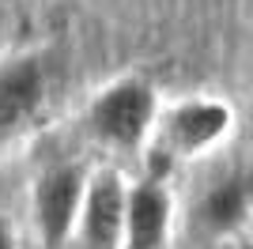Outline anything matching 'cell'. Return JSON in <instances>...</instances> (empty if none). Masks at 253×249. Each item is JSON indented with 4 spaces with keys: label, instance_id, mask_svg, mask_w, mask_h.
I'll list each match as a JSON object with an SVG mask.
<instances>
[{
    "label": "cell",
    "instance_id": "1",
    "mask_svg": "<svg viewBox=\"0 0 253 249\" xmlns=\"http://www.w3.org/2000/svg\"><path fill=\"white\" fill-rule=\"evenodd\" d=\"M234 128V110L215 94H189L159 110L151 144L144 147L148 155V174L170 177V170L181 163H197L211 155L215 147Z\"/></svg>",
    "mask_w": 253,
    "mask_h": 249
},
{
    "label": "cell",
    "instance_id": "2",
    "mask_svg": "<svg viewBox=\"0 0 253 249\" xmlns=\"http://www.w3.org/2000/svg\"><path fill=\"white\" fill-rule=\"evenodd\" d=\"M159 91L144 76H117L102 83L84 106V132L114 155H132L151 144L159 121Z\"/></svg>",
    "mask_w": 253,
    "mask_h": 249
},
{
    "label": "cell",
    "instance_id": "3",
    "mask_svg": "<svg viewBox=\"0 0 253 249\" xmlns=\"http://www.w3.org/2000/svg\"><path fill=\"white\" fill-rule=\"evenodd\" d=\"M91 170L72 159L49 163L31 185V227L42 249H68L76 242V219Z\"/></svg>",
    "mask_w": 253,
    "mask_h": 249
},
{
    "label": "cell",
    "instance_id": "4",
    "mask_svg": "<svg viewBox=\"0 0 253 249\" xmlns=\"http://www.w3.org/2000/svg\"><path fill=\"white\" fill-rule=\"evenodd\" d=\"M253 219V170L227 166L211 174L189 200V227L204 242L238 238Z\"/></svg>",
    "mask_w": 253,
    "mask_h": 249
},
{
    "label": "cell",
    "instance_id": "5",
    "mask_svg": "<svg viewBox=\"0 0 253 249\" xmlns=\"http://www.w3.org/2000/svg\"><path fill=\"white\" fill-rule=\"evenodd\" d=\"M49 94V61L42 49H15L0 57V144L19 136L42 114Z\"/></svg>",
    "mask_w": 253,
    "mask_h": 249
},
{
    "label": "cell",
    "instance_id": "6",
    "mask_svg": "<svg viewBox=\"0 0 253 249\" xmlns=\"http://www.w3.org/2000/svg\"><path fill=\"white\" fill-rule=\"evenodd\" d=\"M125 200L128 181L114 166H98L87 177V193L76 219V242L80 249H121V230H125Z\"/></svg>",
    "mask_w": 253,
    "mask_h": 249
},
{
    "label": "cell",
    "instance_id": "7",
    "mask_svg": "<svg viewBox=\"0 0 253 249\" xmlns=\"http://www.w3.org/2000/svg\"><path fill=\"white\" fill-rule=\"evenodd\" d=\"M170 177L144 174L128 181L125 200V230L121 249H170L174 234V197H170Z\"/></svg>",
    "mask_w": 253,
    "mask_h": 249
},
{
    "label": "cell",
    "instance_id": "8",
    "mask_svg": "<svg viewBox=\"0 0 253 249\" xmlns=\"http://www.w3.org/2000/svg\"><path fill=\"white\" fill-rule=\"evenodd\" d=\"M0 249H19V242H15V227H11L8 215H0Z\"/></svg>",
    "mask_w": 253,
    "mask_h": 249
}]
</instances>
